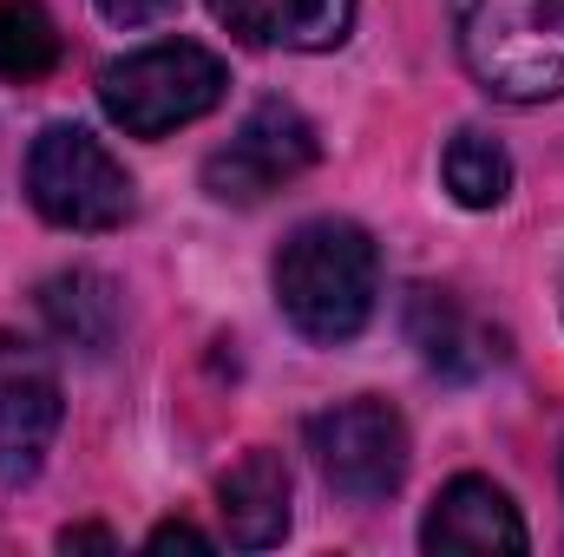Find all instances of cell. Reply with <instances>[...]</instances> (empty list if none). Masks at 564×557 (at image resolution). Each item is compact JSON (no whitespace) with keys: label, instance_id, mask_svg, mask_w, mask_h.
Here are the masks:
<instances>
[{"label":"cell","instance_id":"52a82bcc","mask_svg":"<svg viewBox=\"0 0 564 557\" xmlns=\"http://www.w3.org/2000/svg\"><path fill=\"white\" fill-rule=\"evenodd\" d=\"M59 419H66V401L46 348H33L26 335H0V485L40 479L59 439Z\"/></svg>","mask_w":564,"mask_h":557},{"label":"cell","instance_id":"9c48e42d","mask_svg":"<svg viewBox=\"0 0 564 557\" xmlns=\"http://www.w3.org/2000/svg\"><path fill=\"white\" fill-rule=\"evenodd\" d=\"M421 545L426 551H466V557H486V551H525L532 532L519 518V505L479 479V472H459L440 485V499L426 505L421 518Z\"/></svg>","mask_w":564,"mask_h":557},{"label":"cell","instance_id":"7a4b0ae2","mask_svg":"<svg viewBox=\"0 0 564 557\" xmlns=\"http://www.w3.org/2000/svg\"><path fill=\"white\" fill-rule=\"evenodd\" d=\"M453 40L479 92L506 106L564 99V0H453Z\"/></svg>","mask_w":564,"mask_h":557},{"label":"cell","instance_id":"ba28073f","mask_svg":"<svg viewBox=\"0 0 564 557\" xmlns=\"http://www.w3.org/2000/svg\"><path fill=\"white\" fill-rule=\"evenodd\" d=\"M408 341L421 348V361L446 381H479L506 361V328H492L473 302H459L453 288H408Z\"/></svg>","mask_w":564,"mask_h":557},{"label":"cell","instance_id":"2e32d148","mask_svg":"<svg viewBox=\"0 0 564 557\" xmlns=\"http://www.w3.org/2000/svg\"><path fill=\"white\" fill-rule=\"evenodd\" d=\"M144 545H151V551H171V545H191V551H204L210 538H204L197 525H184V518H171V525H158V532H151Z\"/></svg>","mask_w":564,"mask_h":557},{"label":"cell","instance_id":"7c38bea8","mask_svg":"<svg viewBox=\"0 0 564 557\" xmlns=\"http://www.w3.org/2000/svg\"><path fill=\"white\" fill-rule=\"evenodd\" d=\"M40 321L53 328L59 348L112 354V341H119V328H126L119 282L99 276V270H59V276L40 282Z\"/></svg>","mask_w":564,"mask_h":557},{"label":"cell","instance_id":"5bb4252c","mask_svg":"<svg viewBox=\"0 0 564 557\" xmlns=\"http://www.w3.org/2000/svg\"><path fill=\"white\" fill-rule=\"evenodd\" d=\"M59 66V26L33 0H0V79L26 86Z\"/></svg>","mask_w":564,"mask_h":557},{"label":"cell","instance_id":"4fadbf2b","mask_svg":"<svg viewBox=\"0 0 564 557\" xmlns=\"http://www.w3.org/2000/svg\"><path fill=\"white\" fill-rule=\"evenodd\" d=\"M440 184L459 210H499L512 197V151L479 125H459L440 151Z\"/></svg>","mask_w":564,"mask_h":557},{"label":"cell","instance_id":"6da1fadb","mask_svg":"<svg viewBox=\"0 0 564 557\" xmlns=\"http://www.w3.org/2000/svg\"><path fill=\"white\" fill-rule=\"evenodd\" d=\"M282 321L302 341L341 348L375 321V295H381V250L361 223L348 217H308L282 237L276 263H270Z\"/></svg>","mask_w":564,"mask_h":557},{"label":"cell","instance_id":"3957f363","mask_svg":"<svg viewBox=\"0 0 564 557\" xmlns=\"http://www.w3.org/2000/svg\"><path fill=\"white\" fill-rule=\"evenodd\" d=\"M230 92V66L197 40H151L139 53L99 66V106L126 139H171L197 125Z\"/></svg>","mask_w":564,"mask_h":557},{"label":"cell","instance_id":"e0dca14e","mask_svg":"<svg viewBox=\"0 0 564 557\" xmlns=\"http://www.w3.org/2000/svg\"><path fill=\"white\" fill-rule=\"evenodd\" d=\"M59 545L73 551V545H93V551H112V532H99V525H66L59 532Z\"/></svg>","mask_w":564,"mask_h":557},{"label":"cell","instance_id":"8992f818","mask_svg":"<svg viewBox=\"0 0 564 557\" xmlns=\"http://www.w3.org/2000/svg\"><path fill=\"white\" fill-rule=\"evenodd\" d=\"M315 125L289 99H257L243 125L204 157V190L217 204H263L315 164Z\"/></svg>","mask_w":564,"mask_h":557},{"label":"cell","instance_id":"5b68a950","mask_svg":"<svg viewBox=\"0 0 564 557\" xmlns=\"http://www.w3.org/2000/svg\"><path fill=\"white\" fill-rule=\"evenodd\" d=\"M302 439H308V459H315L322 485H328L335 499H348V505H375V499L401 492L408 459H414L408 419L394 414L388 401H375V394L315 414Z\"/></svg>","mask_w":564,"mask_h":557},{"label":"cell","instance_id":"9a60e30c","mask_svg":"<svg viewBox=\"0 0 564 557\" xmlns=\"http://www.w3.org/2000/svg\"><path fill=\"white\" fill-rule=\"evenodd\" d=\"M93 7H99L112 26H126V33H132V26H158V20L177 13V0H93Z\"/></svg>","mask_w":564,"mask_h":557},{"label":"cell","instance_id":"30bf717a","mask_svg":"<svg viewBox=\"0 0 564 557\" xmlns=\"http://www.w3.org/2000/svg\"><path fill=\"white\" fill-rule=\"evenodd\" d=\"M295 505V479H289V459L270 446H250L224 479H217V512H224V538L237 551H270L289 538V512Z\"/></svg>","mask_w":564,"mask_h":557},{"label":"cell","instance_id":"8fae6325","mask_svg":"<svg viewBox=\"0 0 564 557\" xmlns=\"http://www.w3.org/2000/svg\"><path fill=\"white\" fill-rule=\"evenodd\" d=\"M361 0H210L217 26H230L243 46H282V53H335L355 33Z\"/></svg>","mask_w":564,"mask_h":557},{"label":"cell","instance_id":"277c9868","mask_svg":"<svg viewBox=\"0 0 564 557\" xmlns=\"http://www.w3.org/2000/svg\"><path fill=\"white\" fill-rule=\"evenodd\" d=\"M26 197L53 230H119L139 210L132 171L93 139L86 125H46L26 151Z\"/></svg>","mask_w":564,"mask_h":557}]
</instances>
